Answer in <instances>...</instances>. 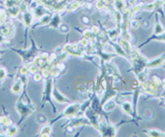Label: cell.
Segmentation results:
<instances>
[{"mask_svg":"<svg viewBox=\"0 0 165 137\" xmlns=\"http://www.w3.org/2000/svg\"><path fill=\"white\" fill-rule=\"evenodd\" d=\"M81 105H82L81 102L71 103V104H69L68 106H67L64 110H63L61 114H59L57 117H56L55 121L51 122V124H52V123H55V122L59 121V120L63 119V117H76V114L79 112V108H81Z\"/></svg>","mask_w":165,"mask_h":137,"instance_id":"cell-1","label":"cell"},{"mask_svg":"<svg viewBox=\"0 0 165 137\" xmlns=\"http://www.w3.org/2000/svg\"><path fill=\"white\" fill-rule=\"evenodd\" d=\"M53 78H48L47 81H45V89H43V92H42V106H45V101H48L51 104L53 105L52 102V92H53V89H54V86H53ZM54 107V111L56 112V107L53 105Z\"/></svg>","mask_w":165,"mask_h":137,"instance_id":"cell-2","label":"cell"},{"mask_svg":"<svg viewBox=\"0 0 165 137\" xmlns=\"http://www.w3.org/2000/svg\"><path fill=\"white\" fill-rule=\"evenodd\" d=\"M165 63V53H163L162 55L153 58V59H149L147 63V67L149 69H156V68H160Z\"/></svg>","mask_w":165,"mask_h":137,"instance_id":"cell-3","label":"cell"},{"mask_svg":"<svg viewBox=\"0 0 165 137\" xmlns=\"http://www.w3.org/2000/svg\"><path fill=\"white\" fill-rule=\"evenodd\" d=\"M120 107L124 114L128 115L131 120L134 121V120L136 119L134 114V108H133L132 101H123L122 103H120Z\"/></svg>","mask_w":165,"mask_h":137,"instance_id":"cell-4","label":"cell"},{"mask_svg":"<svg viewBox=\"0 0 165 137\" xmlns=\"http://www.w3.org/2000/svg\"><path fill=\"white\" fill-rule=\"evenodd\" d=\"M165 32V29L163 24L161 23L159 19V13H155V23H154V29H153V35H160Z\"/></svg>","mask_w":165,"mask_h":137,"instance_id":"cell-5","label":"cell"},{"mask_svg":"<svg viewBox=\"0 0 165 137\" xmlns=\"http://www.w3.org/2000/svg\"><path fill=\"white\" fill-rule=\"evenodd\" d=\"M53 97H54V100L57 103H70V99L67 98L66 96H64L63 94L58 90L57 88L53 89Z\"/></svg>","mask_w":165,"mask_h":137,"instance_id":"cell-6","label":"cell"},{"mask_svg":"<svg viewBox=\"0 0 165 137\" xmlns=\"http://www.w3.org/2000/svg\"><path fill=\"white\" fill-rule=\"evenodd\" d=\"M116 106H117V101H116L115 97H114L108 99L107 101H105V102L101 105V110H103V112L107 114V112L111 111L113 109H115Z\"/></svg>","mask_w":165,"mask_h":137,"instance_id":"cell-7","label":"cell"},{"mask_svg":"<svg viewBox=\"0 0 165 137\" xmlns=\"http://www.w3.org/2000/svg\"><path fill=\"white\" fill-rule=\"evenodd\" d=\"M118 43L121 45V47H122V49L125 50L126 54H127L128 56H129V55L131 54V52H132V49H133L132 44H131V41H129V40L124 39V38H122V37H119Z\"/></svg>","mask_w":165,"mask_h":137,"instance_id":"cell-8","label":"cell"},{"mask_svg":"<svg viewBox=\"0 0 165 137\" xmlns=\"http://www.w3.org/2000/svg\"><path fill=\"white\" fill-rule=\"evenodd\" d=\"M142 132L149 137H162L164 136V132L160 131L157 129H145L142 130Z\"/></svg>","mask_w":165,"mask_h":137,"instance_id":"cell-9","label":"cell"},{"mask_svg":"<svg viewBox=\"0 0 165 137\" xmlns=\"http://www.w3.org/2000/svg\"><path fill=\"white\" fill-rule=\"evenodd\" d=\"M33 20H34V14H32L31 11H27V13L23 14V21L27 28L31 26V24L33 23Z\"/></svg>","mask_w":165,"mask_h":137,"instance_id":"cell-10","label":"cell"},{"mask_svg":"<svg viewBox=\"0 0 165 137\" xmlns=\"http://www.w3.org/2000/svg\"><path fill=\"white\" fill-rule=\"evenodd\" d=\"M23 88H24V84L22 83L21 79H19V81H17L13 85V87L11 88V93L14 94V95H19L21 91L23 90Z\"/></svg>","mask_w":165,"mask_h":137,"instance_id":"cell-11","label":"cell"},{"mask_svg":"<svg viewBox=\"0 0 165 137\" xmlns=\"http://www.w3.org/2000/svg\"><path fill=\"white\" fill-rule=\"evenodd\" d=\"M114 9L115 11H119V13H122L124 9L127 7V3H126L125 0H117V1L114 3Z\"/></svg>","mask_w":165,"mask_h":137,"instance_id":"cell-12","label":"cell"},{"mask_svg":"<svg viewBox=\"0 0 165 137\" xmlns=\"http://www.w3.org/2000/svg\"><path fill=\"white\" fill-rule=\"evenodd\" d=\"M142 4L144 2H138L137 4H135L134 6L130 7V14L131 16H136L137 14H139L140 11H142Z\"/></svg>","mask_w":165,"mask_h":137,"instance_id":"cell-13","label":"cell"},{"mask_svg":"<svg viewBox=\"0 0 165 137\" xmlns=\"http://www.w3.org/2000/svg\"><path fill=\"white\" fill-rule=\"evenodd\" d=\"M60 24H61V17L58 14H56L55 16L53 17V19H51L50 26H52L53 28H58Z\"/></svg>","mask_w":165,"mask_h":137,"instance_id":"cell-14","label":"cell"},{"mask_svg":"<svg viewBox=\"0 0 165 137\" xmlns=\"http://www.w3.org/2000/svg\"><path fill=\"white\" fill-rule=\"evenodd\" d=\"M52 131H53L52 127L48 125V126H45L42 129L40 130V132H39L38 135L39 136H50V134L52 133Z\"/></svg>","mask_w":165,"mask_h":137,"instance_id":"cell-15","label":"cell"},{"mask_svg":"<svg viewBox=\"0 0 165 137\" xmlns=\"http://www.w3.org/2000/svg\"><path fill=\"white\" fill-rule=\"evenodd\" d=\"M144 115H145V119L151 120L152 117H154V111H153L151 108H147V109H145V111H144Z\"/></svg>","mask_w":165,"mask_h":137,"instance_id":"cell-16","label":"cell"},{"mask_svg":"<svg viewBox=\"0 0 165 137\" xmlns=\"http://www.w3.org/2000/svg\"><path fill=\"white\" fill-rule=\"evenodd\" d=\"M129 25H130V28L135 29V30H136V29H138L140 27V22L138 20H135V19H132V20L130 21Z\"/></svg>","mask_w":165,"mask_h":137,"instance_id":"cell-17","label":"cell"},{"mask_svg":"<svg viewBox=\"0 0 165 137\" xmlns=\"http://www.w3.org/2000/svg\"><path fill=\"white\" fill-rule=\"evenodd\" d=\"M59 30L61 31L62 33H68L69 32V30H70V28H69V26L68 25H66V24H60L59 25Z\"/></svg>","mask_w":165,"mask_h":137,"instance_id":"cell-18","label":"cell"},{"mask_svg":"<svg viewBox=\"0 0 165 137\" xmlns=\"http://www.w3.org/2000/svg\"><path fill=\"white\" fill-rule=\"evenodd\" d=\"M7 72L5 70V68H0V81H3L6 78Z\"/></svg>","mask_w":165,"mask_h":137,"instance_id":"cell-19","label":"cell"},{"mask_svg":"<svg viewBox=\"0 0 165 137\" xmlns=\"http://www.w3.org/2000/svg\"><path fill=\"white\" fill-rule=\"evenodd\" d=\"M37 122L40 123V124H43V123L47 122V117H45V115H42V114L38 115V117H37Z\"/></svg>","mask_w":165,"mask_h":137,"instance_id":"cell-20","label":"cell"},{"mask_svg":"<svg viewBox=\"0 0 165 137\" xmlns=\"http://www.w3.org/2000/svg\"><path fill=\"white\" fill-rule=\"evenodd\" d=\"M140 24H142V27H144L145 29H148V28L150 27V22H149V20H144Z\"/></svg>","mask_w":165,"mask_h":137,"instance_id":"cell-21","label":"cell"},{"mask_svg":"<svg viewBox=\"0 0 165 137\" xmlns=\"http://www.w3.org/2000/svg\"><path fill=\"white\" fill-rule=\"evenodd\" d=\"M82 22L84 24H86V25H88V24L90 23V20H89L88 17L85 16V17H82Z\"/></svg>","mask_w":165,"mask_h":137,"instance_id":"cell-22","label":"cell"},{"mask_svg":"<svg viewBox=\"0 0 165 137\" xmlns=\"http://www.w3.org/2000/svg\"><path fill=\"white\" fill-rule=\"evenodd\" d=\"M33 79H34V81H41V75L40 74H34V78H33Z\"/></svg>","mask_w":165,"mask_h":137,"instance_id":"cell-23","label":"cell"},{"mask_svg":"<svg viewBox=\"0 0 165 137\" xmlns=\"http://www.w3.org/2000/svg\"><path fill=\"white\" fill-rule=\"evenodd\" d=\"M164 136H165V132H164Z\"/></svg>","mask_w":165,"mask_h":137,"instance_id":"cell-24","label":"cell"}]
</instances>
